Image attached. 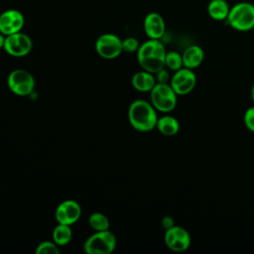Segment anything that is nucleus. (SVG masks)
Segmentation results:
<instances>
[{
	"label": "nucleus",
	"mask_w": 254,
	"mask_h": 254,
	"mask_svg": "<svg viewBox=\"0 0 254 254\" xmlns=\"http://www.w3.org/2000/svg\"><path fill=\"white\" fill-rule=\"evenodd\" d=\"M166 54V48L160 40L149 39L140 45L137 51V60L144 70L156 73L165 67Z\"/></svg>",
	"instance_id": "nucleus-1"
},
{
	"label": "nucleus",
	"mask_w": 254,
	"mask_h": 254,
	"mask_svg": "<svg viewBox=\"0 0 254 254\" xmlns=\"http://www.w3.org/2000/svg\"><path fill=\"white\" fill-rule=\"evenodd\" d=\"M128 120L135 130L149 132L156 128L158 121L157 110L151 102L144 99H136L128 108Z\"/></svg>",
	"instance_id": "nucleus-2"
},
{
	"label": "nucleus",
	"mask_w": 254,
	"mask_h": 254,
	"mask_svg": "<svg viewBox=\"0 0 254 254\" xmlns=\"http://www.w3.org/2000/svg\"><path fill=\"white\" fill-rule=\"evenodd\" d=\"M226 22L235 31H251L254 28V4L245 1L234 4L230 7Z\"/></svg>",
	"instance_id": "nucleus-3"
},
{
	"label": "nucleus",
	"mask_w": 254,
	"mask_h": 254,
	"mask_svg": "<svg viewBox=\"0 0 254 254\" xmlns=\"http://www.w3.org/2000/svg\"><path fill=\"white\" fill-rule=\"evenodd\" d=\"M150 92L151 103L157 111L169 113L176 108L179 95L175 92L170 83L157 82Z\"/></svg>",
	"instance_id": "nucleus-4"
},
{
	"label": "nucleus",
	"mask_w": 254,
	"mask_h": 254,
	"mask_svg": "<svg viewBox=\"0 0 254 254\" xmlns=\"http://www.w3.org/2000/svg\"><path fill=\"white\" fill-rule=\"evenodd\" d=\"M115 235L107 230L96 231L90 235L83 244V250L87 254H110L116 248Z\"/></svg>",
	"instance_id": "nucleus-5"
},
{
	"label": "nucleus",
	"mask_w": 254,
	"mask_h": 254,
	"mask_svg": "<svg viewBox=\"0 0 254 254\" xmlns=\"http://www.w3.org/2000/svg\"><path fill=\"white\" fill-rule=\"evenodd\" d=\"M9 89L19 96L30 95L35 87V78L26 69L17 68L11 71L7 78Z\"/></svg>",
	"instance_id": "nucleus-6"
},
{
	"label": "nucleus",
	"mask_w": 254,
	"mask_h": 254,
	"mask_svg": "<svg viewBox=\"0 0 254 254\" xmlns=\"http://www.w3.org/2000/svg\"><path fill=\"white\" fill-rule=\"evenodd\" d=\"M164 241L166 246L174 252H185L191 244V236L190 232L180 226L174 225L166 230L164 235Z\"/></svg>",
	"instance_id": "nucleus-7"
},
{
	"label": "nucleus",
	"mask_w": 254,
	"mask_h": 254,
	"mask_svg": "<svg viewBox=\"0 0 254 254\" xmlns=\"http://www.w3.org/2000/svg\"><path fill=\"white\" fill-rule=\"evenodd\" d=\"M196 80V74L193 69L183 66L174 71L169 83L178 95H187L193 90Z\"/></svg>",
	"instance_id": "nucleus-8"
},
{
	"label": "nucleus",
	"mask_w": 254,
	"mask_h": 254,
	"mask_svg": "<svg viewBox=\"0 0 254 254\" xmlns=\"http://www.w3.org/2000/svg\"><path fill=\"white\" fill-rule=\"evenodd\" d=\"M95 51L103 59H115L123 52L122 40L112 33L102 34L95 42Z\"/></svg>",
	"instance_id": "nucleus-9"
},
{
	"label": "nucleus",
	"mask_w": 254,
	"mask_h": 254,
	"mask_svg": "<svg viewBox=\"0 0 254 254\" xmlns=\"http://www.w3.org/2000/svg\"><path fill=\"white\" fill-rule=\"evenodd\" d=\"M33 48L31 38L22 32L5 36L3 49L12 57L21 58L27 56Z\"/></svg>",
	"instance_id": "nucleus-10"
},
{
	"label": "nucleus",
	"mask_w": 254,
	"mask_h": 254,
	"mask_svg": "<svg viewBox=\"0 0 254 254\" xmlns=\"http://www.w3.org/2000/svg\"><path fill=\"white\" fill-rule=\"evenodd\" d=\"M24 24V15L17 9H9L0 14V32L4 36L21 32Z\"/></svg>",
	"instance_id": "nucleus-11"
},
{
	"label": "nucleus",
	"mask_w": 254,
	"mask_h": 254,
	"mask_svg": "<svg viewBox=\"0 0 254 254\" xmlns=\"http://www.w3.org/2000/svg\"><path fill=\"white\" fill-rule=\"evenodd\" d=\"M81 215V207L79 203L73 199L62 201L55 212V217L58 223L71 225L75 223Z\"/></svg>",
	"instance_id": "nucleus-12"
},
{
	"label": "nucleus",
	"mask_w": 254,
	"mask_h": 254,
	"mask_svg": "<svg viewBox=\"0 0 254 254\" xmlns=\"http://www.w3.org/2000/svg\"><path fill=\"white\" fill-rule=\"evenodd\" d=\"M144 32L149 39L161 40L166 32L165 20L157 12H150L146 15L143 22Z\"/></svg>",
	"instance_id": "nucleus-13"
},
{
	"label": "nucleus",
	"mask_w": 254,
	"mask_h": 254,
	"mask_svg": "<svg viewBox=\"0 0 254 254\" xmlns=\"http://www.w3.org/2000/svg\"><path fill=\"white\" fill-rule=\"evenodd\" d=\"M185 67L194 69L198 67L204 60V52L198 45H190L182 54Z\"/></svg>",
	"instance_id": "nucleus-14"
},
{
	"label": "nucleus",
	"mask_w": 254,
	"mask_h": 254,
	"mask_svg": "<svg viewBox=\"0 0 254 254\" xmlns=\"http://www.w3.org/2000/svg\"><path fill=\"white\" fill-rule=\"evenodd\" d=\"M132 85L133 87L141 92H147V91H151L152 88L155 86V84L157 83L156 77L154 76V73L149 72L147 70H142V71H138L136 72L133 76H132Z\"/></svg>",
	"instance_id": "nucleus-15"
},
{
	"label": "nucleus",
	"mask_w": 254,
	"mask_h": 254,
	"mask_svg": "<svg viewBox=\"0 0 254 254\" xmlns=\"http://www.w3.org/2000/svg\"><path fill=\"white\" fill-rule=\"evenodd\" d=\"M208 16L214 21H226L230 6L225 0H210L206 8Z\"/></svg>",
	"instance_id": "nucleus-16"
},
{
	"label": "nucleus",
	"mask_w": 254,
	"mask_h": 254,
	"mask_svg": "<svg viewBox=\"0 0 254 254\" xmlns=\"http://www.w3.org/2000/svg\"><path fill=\"white\" fill-rule=\"evenodd\" d=\"M156 128L162 135L172 137L178 134L180 130V123L176 117L172 115H164L158 118Z\"/></svg>",
	"instance_id": "nucleus-17"
},
{
	"label": "nucleus",
	"mask_w": 254,
	"mask_h": 254,
	"mask_svg": "<svg viewBox=\"0 0 254 254\" xmlns=\"http://www.w3.org/2000/svg\"><path fill=\"white\" fill-rule=\"evenodd\" d=\"M72 232L70 229V225L58 223V225L53 230V240L59 246H64L69 243L71 240Z\"/></svg>",
	"instance_id": "nucleus-18"
},
{
	"label": "nucleus",
	"mask_w": 254,
	"mask_h": 254,
	"mask_svg": "<svg viewBox=\"0 0 254 254\" xmlns=\"http://www.w3.org/2000/svg\"><path fill=\"white\" fill-rule=\"evenodd\" d=\"M88 224L95 231L107 230L110 226L109 219L105 214L101 212H93L92 214H90V216L88 217Z\"/></svg>",
	"instance_id": "nucleus-19"
},
{
	"label": "nucleus",
	"mask_w": 254,
	"mask_h": 254,
	"mask_svg": "<svg viewBox=\"0 0 254 254\" xmlns=\"http://www.w3.org/2000/svg\"><path fill=\"white\" fill-rule=\"evenodd\" d=\"M165 66L173 71H176L184 66L183 56L179 52L170 51L167 52L165 58Z\"/></svg>",
	"instance_id": "nucleus-20"
},
{
	"label": "nucleus",
	"mask_w": 254,
	"mask_h": 254,
	"mask_svg": "<svg viewBox=\"0 0 254 254\" xmlns=\"http://www.w3.org/2000/svg\"><path fill=\"white\" fill-rule=\"evenodd\" d=\"M35 253L36 254H59L61 253V250L59 248V245L54 241L53 242L44 241L37 246Z\"/></svg>",
	"instance_id": "nucleus-21"
},
{
	"label": "nucleus",
	"mask_w": 254,
	"mask_h": 254,
	"mask_svg": "<svg viewBox=\"0 0 254 254\" xmlns=\"http://www.w3.org/2000/svg\"><path fill=\"white\" fill-rule=\"evenodd\" d=\"M139 41L134 37H127L122 40V50L126 53H134L137 52L140 47Z\"/></svg>",
	"instance_id": "nucleus-22"
},
{
	"label": "nucleus",
	"mask_w": 254,
	"mask_h": 254,
	"mask_svg": "<svg viewBox=\"0 0 254 254\" xmlns=\"http://www.w3.org/2000/svg\"><path fill=\"white\" fill-rule=\"evenodd\" d=\"M243 122L249 131L254 132V106H251L245 110L243 115Z\"/></svg>",
	"instance_id": "nucleus-23"
},
{
	"label": "nucleus",
	"mask_w": 254,
	"mask_h": 254,
	"mask_svg": "<svg viewBox=\"0 0 254 254\" xmlns=\"http://www.w3.org/2000/svg\"><path fill=\"white\" fill-rule=\"evenodd\" d=\"M155 74H156L157 82H160V83H169L170 82L171 75H170V72L167 68L163 67L162 69L157 71Z\"/></svg>",
	"instance_id": "nucleus-24"
},
{
	"label": "nucleus",
	"mask_w": 254,
	"mask_h": 254,
	"mask_svg": "<svg viewBox=\"0 0 254 254\" xmlns=\"http://www.w3.org/2000/svg\"><path fill=\"white\" fill-rule=\"evenodd\" d=\"M161 223H162V227L165 230H167V229H169V228H171V227H173L175 225V220H174V218L172 216L166 215V216H164L162 218Z\"/></svg>",
	"instance_id": "nucleus-25"
},
{
	"label": "nucleus",
	"mask_w": 254,
	"mask_h": 254,
	"mask_svg": "<svg viewBox=\"0 0 254 254\" xmlns=\"http://www.w3.org/2000/svg\"><path fill=\"white\" fill-rule=\"evenodd\" d=\"M4 42H5V36L0 32V49H3Z\"/></svg>",
	"instance_id": "nucleus-26"
},
{
	"label": "nucleus",
	"mask_w": 254,
	"mask_h": 254,
	"mask_svg": "<svg viewBox=\"0 0 254 254\" xmlns=\"http://www.w3.org/2000/svg\"><path fill=\"white\" fill-rule=\"evenodd\" d=\"M250 96H251V99H252V101L254 103V83L252 84L251 89H250Z\"/></svg>",
	"instance_id": "nucleus-27"
}]
</instances>
